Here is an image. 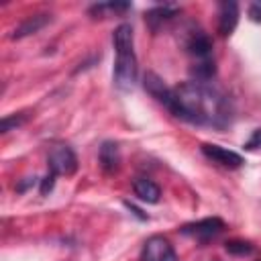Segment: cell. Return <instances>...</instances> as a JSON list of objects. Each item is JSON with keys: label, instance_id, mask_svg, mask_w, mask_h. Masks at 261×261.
Returning a JSON list of instances; mask_svg holds the SVG:
<instances>
[{"label": "cell", "instance_id": "cell-18", "mask_svg": "<svg viewBox=\"0 0 261 261\" xmlns=\"http://www.w3.org/2000/svg\"><path fill=\"white\" fill-rule=\"evenodd\" d=\"M249 16L255 20V22H261V2H253L249 6Z\"/></svg>", "mask_w": 261, "mask_h": 261}, {"label": "cell", "instance_id": "cell-6", "mask_svg": "<svg viewBox=\"0 0 261 261\" xmlns=\"http://www.w3.org/2000/svg\"><path fill=\"white\" fill-rule=\"evenodd\" d=\"M202 153H204L208 159H212L214 163L224 165V167H241V165L245 163L243 157H241L237 151H230V149L220 147V145H210V143H206V145H202Z\"/></svg>", "mask_w": 261, "mask_h": 261}, {"label": "cell", "instance_id": "cell-16", "mask_svg": "<svg viewBox=\"0 0 261 261\" xmlns=\"http://www.w3.org/2000/svg\"><path fill=\"white\" fill-rule=\"evenodd\" d=\"M224 249L230 255H249V253H253V245L247 243V241H228L224 245Z\"/></svg>", "mask_w": 261, "mask_h": 261}, {"label": "cell", "instance_id": "cell-9", "mask_svg": "<svg viewBox=\"0 0 261 261\" xmlns=\"http://www.w3.org/2000/svg\"><path fill=\"white\" fill-rule=\"evenodd\" d=\"M51 22V14L49 12H39V14H33L29 18H24L12 33V39H22V37H29V35H35L39 33L43 27H47Z\"/></svg>", "mask_w": 261, "mask_h": 261}, {"label": "cell", "instance_id": "cell-10", "mask_svg": "<svg viewBox=\"0 0 261 261\" xmlns=\"http://www.w3.org/2000/svg\"><path fill=\"white\" fill-rule=\"evenodd\" d=\"M188 51L196 57V59H210V53H212V41H210V37L206 35V33H202V31H194L192 35H190V39H188Z\"/></svg>", "mask_w": 261, "mask_h": 261}, {"label": "cell", "instance_id": "cell-19", "mask_svg": "<svg viewBox=\"0 0 261 261\" xmlns=\"http://www.w3.org/2000/svg\"><path fill=\"white\" fill-rule=\"evenodd\" d=\"M247 149H257V147H261V128L259 130H255L253 135H251V139L247 141V145H245Z\"/></svg>", "mask_w": 261, "mask_h": 261}, {"label": "cell", "instance_id": "cell-4", "mask_svg": "<svg viewBox=\"0 0 261 261\" xmlns=\"http://www.w3.org/2000/svg\"><path fill=\"white\" fill-rule=\"evenodd\" d=\"M49 167L55 175H71L77 169V157L67 145H57L49 153Z\"/></svg>", "mask_w": 261, "mask_h": 261}, {"label": "cell", "instance_id": "cell-3", "mask_svg": "<svg viewBox=\"0 0 261 261\" xmlns=\"http://www.w3.org/2000/svg\"><path fill=\"white\" fill-rule=\"evenodd\" d=\"M141 261H177L173 247L161 234H153L145 241Z\"/></svg>", "mask_w": 261, "mask_h": 261}, {"label": "cell", "instance_id": "cell-1", "mask_svg": "<svg viewBox=\"0 0 261 261\" xmlns=\"http://www.w3.org/2000/svg\"><path fill=\"white\" fill-rule=\"evenodd\" d=\"M169 110L194 124L206 126H226L230 120V108L224 96L206 86L204 82H186L171 88V106Z\"/></svg>", "mask_w": 261, "mask_h": 261}, {"label": "cell", "instance_id": "cell-14", "mask_svg": "<svg viewBox=\"0 0 261 261\" xmlns=\"http://www.w3.org/2000/svg\"><path fill=\"white\" fill-rule=\"evenodd\" d=\"M175 12H177V6H173V4L155 6V8H151V10L145 14V20L149 22L151 29H157V24H161V22L167 20V18H171Z\"/></svg>", "mask_w": 261, "mask_h": 261}, {"label": "cell", "instance_id": "cell-5", "mask_svg": "<svg viewBox=\"0 0 261 261\" xmlns=\"http://www.w3.org/2000/svg\"><path fill=\"white\" fill-rule=\"evenodd\" d=\"M222 228H224V222L220 218L212 216V218H202V220L192 222V224H184L181 226V234L198 239V241H208V239L216 237Z\"/></svg>", "mask_w": 261, "mask_h": 261}, {"label": "cell", "instance_id": "cell-7", "mask_svg": "<svg viewBox=\"0 0 261 261\" xmlns=\"http://www.w3.org/2000/svg\"><path fill=\"white\" fill-rule=\"evenodd\" d=\"M239 22V4L232 0L218 2V33L222 37L232 35Z\"/></svg>", "mask_w": 261, "mask_h": 261}, {"label": "cell", "instance_id": "cell-11", "mask_svg": "<svg viewBox=\"0 0 261 261\" xmlns=\"http://www.w3.org/2000/svg\"><path fill=\"white\" fill-rule=\"evenodd\" d=\"M133 190H135V196H137L141 202H147V204H155V202H159V198H161L159 186H157L153 179H147V177L135 179Z\"/></svg>", "mask_w": 261, "mask_h": 261}, {"label": "cell", "instance_id": "cell-13", "mask_svg": "<svg viewBox=\"0 0 261 261\" xmlns=\"http://www.w3.org/2000/svg\"><path fill=\"white\" fill-rule=\"evenodd\" d=\"M100 163L104 167V171H114L120 163V153H118V147L116 143H110L106 141L102 147H100Z\"/></svg>", "mask_w": 261, "mask_h": 261}, {"label": "cell", "instance_id": "cell-8", "mask_svg": "<svg viewBox=\"0 0 261 261\" xmlns=\"http://www.w3.org/2000/svg\"><path fill=\"white\" fill-rule=\"evenodd\" d=\"M143 86H145V90H147L155 100H159V102L165 104L167 108L171 106V88H167L165 82H163L157 73L147 71L145 77H143Z\"/></svg>", "mask_w": 261, "mask_h": 261}, {"label": "cell", "instance_id": "cell-20", "mask_svg": "<svg viewBox=\"0 0 261 261\" xmlns=\"http://www.w3.org/2000/svg\"><path fill=\"white\" fill-rule=\"evenodd\" d=\"M53 179H55V173H49V175L43 179V184H41V194H47V192L53 188Z\"/></svg>", "mask_w": 261, "mask_h": 261}, {"label": "cell", "instance_id": "cell-15", "mask_svg": "<svg viewBox=\"0 0 261 261\" xmlns=\"http://www.w3.org/2000/svg\"><path fill=\"white\" fill-rule=\"evenodd\" d=\"M192 73H194L196 82H206V80H210V77L214 75V61H210V59L198 61V63L192 67Z\"/></svg>", "mask_w": 261, "mask_h": 261}, {"label": "cell", "instance_id": "cell-12", "mask_svg": "<svg viewBox=\"0 0 261 261\" xmlns=\"http://www.w3.org/2000/svg\"><path fill=\"white\" fill-rule=\"evenodd\" d=\"M128 8H130L128 2H100V4L90 6V14H92L94 18H108V16L126 12Z\"/></svg>", "mask_w": 261, "mask_h": 261}, {"label": "cell", "instance_id": "cell-17", "mask_svg": "<svg viewBox=\"0 0 261 261\" xmlns=\"http://www.w3.org/2000/svg\"><path fill=\"white\" fill-rule=\"evenodd\" d=\"M27 114H16V116H4L2 118V133H8V130H12V128H16V126H20L22 122H27Z\"/></svg>", "mask_w": 261, "mask_h": 261}, {"label": "cell", "instance_id": "cell-2", "mask_svg": "<svg viewBox=\"0 0 261 261\" xmlns=\"http://www.w3.org/2000/svg\"><path fill=\"white\" fill-rule=\"evenodd\" d=\"M112 43L116 49V63H114V82L118 88L126 90L137 82V57H135V35L133 27L122 22L114 29Z\"/></svg>", "mask_w": 261, "mask_h": 261}]
</instances>
